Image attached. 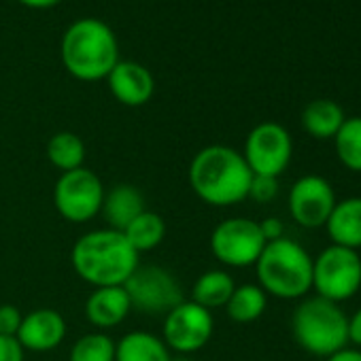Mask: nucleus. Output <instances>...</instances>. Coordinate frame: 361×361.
<instances>
[{"mask_svg":"<svg viewBox=\"0 0 361 361\" xmlns=\"http://www.w3.org/2000/svg\"><path fill=\"white\" fill-rule=\"evenodd\" d=\"M211 253L226 268H249L259 259L266 240L259 224L249 217H228L211 232Z\"/></svg>","mask_w":361,"mask_h":361,"instance_id":"1a4fd4ad","label":"nucleus"},{"mask_svg":"<svg viewBox=\"0 0 361 361\" xmlns=\"http://www.w3.org/2000/svg\"><path fill=\"white\" fill-rule=\"evenodd\" d=\"M68 361H115V340L106 331H90L71 346Z\"/></svg>","mask_w":361,"mask_h":361,"instance_id":"393cba45","label":"nucleus"},{"mask_svg":"<svg viewBox=\"0 0 361 361\" xmlns=\"http://www.w3.org/2000/svg\"><path fill=\"white\" fill-rule=\"evenodd\" d=\"M104 194L100 176L83 166L60 174L54 188V204L62 219L71 224H87L100 215Z\"/></svg>","mask_w":361,"mask_h":361,"instance_id":"6e6552de","label":"nucleus"},{"mask_svg":"<svg viewBox=\"0 0 361 361\" xmlns=\"http://www.w3.org/2000/svg\"><path fill=\"white\" fill-rule=\"evenodd\" d=\"M268 308V295L259 285L253 283H245V285H236L232 298L226 304V312L234 323H253L257 321Z\"/></svg>","mask_w":361,"mask_h":361,"instance_id":"412c9836","label":"nucleus"},{"mask_svg":"<svg viewBox=\"0 0 361 361\" xmlns=\"http://www.w3.org/2000/svg\"><path fill=\"white\" fill-rule=\"evenodd\" d=\"M336 202L338 200L334 188L329 185L327 178L319 174L300 176L291 185L287 198L291 219L306 230L325 228Z\"/></svg>","mask_w":361,"mask_h":361,"instance_id":"f8f14e48","label":"nucleus"},{"mask_svg":"<svg viewBox=\"0 0 361 361\" xmlns=\"http://www.w3.org/2000/svg\"><path fill=\"white\" fill-rule=\"evenodd\" d=\"M0 361H26V350L13 336H0Z\"/></svg>","mask_w":361,"mask_h":361,"instance_id":"cd10ccee","label":"nucleus"},{"mask_svg":"<svg viewBox=\"0 0 361 361\" xmlns=\"http://www.w3.org/2000/svg\"><path fill=\"white\" fill-rule=\"evenodd\" d=\"M20 3L26 5V7H32V9H47V7L58 5L60 0H20Z\"/></svg>","mask_w":361,"mask_h":361,"instance_id":"2f4dec72","label":"nucleus"},{"mask_svg":"<svg viewBox=\"0 0 361 361\" xmlns=\"http://www.w3.org/2000/svg\"><path fill=\"white\" fill-rule=\"evenodd\" d=\"M325 230L331 238V245L353 251L361 249V198H346L336 202Z\"/></svg>","mask_w":361,"mask_h":361,"instance_id":"f3484780","label":"nucleus"},{"mask_svg":"<svg viewBox=\"0 0 361 361\" xmlns=\"http://www.w3.org/2000/svg\"><path fill=\"white\" fill-rule=\"evenodd\" d=\"M123 289L132 302V310L142 314H168L174 306H178L185 298L180 281L164 266H138L134 274L126 281Z\"/></svg>","mask_w":361,"mask_h":361,"instance_id":"0eeeda50","label":"nucleus"},{"mask_svg":"<svg viewBox=\"0 0 361 361\" xmlns=\"http://www.w3.org/2000/svg\"><path fill=\"white\" fill-rule=\"evenodd\" d=\"M312 289L334 304L350 300L361 289V257L357 251L329 245L312 257Z\"/></svg>","mask_w":361,"mask_h":361,"instance_id":"423d86ee","label":"nucleus"},{"mask_svg":"<svg viewBox=\"0 0 361 361\" xmlns=\"http://www.w3.org/2000/svg\"><path fill=\"white\" fill-rule=\"evenodd\" d=\"M142 211H145L142 192L130 183H119L104 194L100 215L104 217L106 228L123 232Z\"/></svg>","mask_w":361,"mask_h":361,"instance_id":"dca6fc26","label":"nucleus"},{"mask_svg":"<svg viewBox=\"0 0 361 361\" xmlns=\"http://www.w3.org/2000/svg\"><path fill=\"white\" fill-rule=\"evenodd\" d=\"M106 81L115 100L126 106H142L155 94V79L151 71L132 60H119Z\"/></svg>","mask_w":361,"mask_h":361,"instance_id":"4468645a","label":"nucleus"},{"mask_svg":"<svg viewBox=\"0 0 361 361\" xmlns=\"http://www.w3.org/2000/svg\"><path fill=\"white\" fill-rule=\"evenodd\" d=\"M257 224H259V230H262V236L266 243H272V240H279L285 236V226L279 217H266Z\"/></svg>","mask_w":361,"mask_h":361,"instance_id":"c85d7f7f","label":"nucleus"},{"mask_svg":"<svg viewBox=\"0 0 361 361\" xmlns=\"http://www.w3.org/2000/svg\"><path fill=\"white\" fill-rule=\"evenodd\" d=\"M257 285L266 295L279 300H300L312 289V257L291 238L266 243L255 262Z\"/></svg>","mask_w":361,"mask_h":361,"instance_id":"20e7f679","label":"nucleus"},{"mask_svg":"<svg viewBox=\"0 0 361 361\" xmlns=\"http://www.w3.org/2000/svg\"><path fill=\"white\" fill-rule=\"evenodd\" d=\"M130 312L132 302L123 287H98L85 300V319L98 331L121 325Z\"/></svg>","mask_w":361,"mask_h":361,"instance_id":"2eb2a0df","label":"nucleus"},{"mask_svg":"<svg viewBox=\"0 0 361 361\" xmlns=\"http://www.w3.org/2000/svg\"><path fill=\"white\" fill-rule=\"evenodd\" d=\"M188 178L204 204L221 209L249 198L253 172L240 151L228 145H209L192 157Z\"/></svg>","mask_w":361,"mask_h":361,"instance_id":"f257e3e1","label":"nucleus"},{"mask_svg":"<svg viewBox=\"0 0 361 361\" xmlns=\"http://www.w3.org/2000/svg\"><path fill=\"white\" fill-rule=\"evenodd\" d=\"M64 68L81 81H100L119 62V47L113 30L94 18L68 26L62 39Z\"/></svg>","mask_w":361,"mask_h":361,"instance_id":"7ed1b4c3","label":"nucleus"},{"mask_svg":"<svg viewBox=\"0 0 361 361\" xmlns=\"http://www.w3.org/2000/svg\"><path fill=\"white\" fill-rule=\"evenodd\" d=\"M71 264L77 276L98 287H123L140 266L138 253L126 240L123 232L98 228L81 234L71 251Z\"/></svg>","mask_w":361,"mask_h":361,"instance_id":"f03ea898","label":"nucleus"},{"mask_svg":"<svg viewBox=\"0 0 361 361\" xmlns=\"http://www.w3.org/2000/svg\"><path fill=\"white\" fill-rule=\"evenodd\" d=\"M172 361H190L185 355H176V357H172Z\"/></svg>","mask_w":361,"mask_h":361,"instance_id":"473e14b6","label":"nucleus"},{"mask_svg":"<svg viewBox=\"0 0 361 361\" xmlns=\"http://www.w3.org/2000/svg\"><path fill=\"white\" fill-rule=\"evenodd\" d=\"M348 342L355 348H361V308L348 319Z\"/></svg>","mask_w":361,"mask_h":361,"instance_id":"c756f323","label":"nucleus"},{"mask_svg":"<svg viewBox=\"0 0 361 361\" xmlns=\"http://www.w3.org/2000/svg\"><path fill=\"white\" fill-rule=\"evenodd\" d=\"M47 159L60 172H71L83 168L85 142L75 132H58L47 142Z\"/></svg>","mask_w":361,"mask_h":361,"instance_id":"5701e85b","label":"nucleus"},{"mask_svg":"<svg viewBox=\"0 0 361 361\" xmlns=\"http://www.w3.org/2000/svg\"><path fill=\"white\" fill-rule=\"evenodd\" d=\"M279 194V178L274 176H259L253 174L251 178V188H249V198L259 202V204H268L276 198Z\"/></svg>","mask_w":361,"mask_h":361,"instance_id":"a878e982","label":"nucleus"},{"mask_svg":"<svg viewBox=\"0 0 361 361\" xmlns=\"http://www.w3.org/2000/svg\"><path fill=\"white\" fill-rule=\"evenodd\" d=\"M126 240L132 245V249L140 255L147 251L157 249L164 238H166V221L153 213V211H142L126 230H123Z\"/></svg>","mask_w":361,"mask_h":361,"instance_id":"4be33fe9","label":"nucleus"},{"mask_svg":"<svg viewBox=\"0 0 361 361\" xmlns=\"http://www.w3.org/2000/svg\"><path fill=\"white\" fill-rule=\"evenodd\" d=\"M115 361H172V353L161 336L134 329L115 342Z\"/></svg>","mask_w":361,"mask_h":361,"instance_id":"a211bd4d","label":"nucleus"},{"mask_svg":"<svg viewBox=\"0 0 361 361\" xmlns=\"http://www.w3.org/2000/svg\"><path fill=\"white\" fill-rule=\"evenodd\" d=\"M325 361H361V348L344 346V348L336 350L334 355H329Z\"/></svg>","mask_w":361,"mask_h":361,"instance_id":"7c9ffc66","label":"nucleus"},{"mask_svg":"<svg viewBox=\"0 0 361 361\" xmlns=\"http://www.w3.org/2000/svg\"><path fill=\"white\" fill-rule=\"evenodd\" d=\"M338 159L350 172L361 174V117H348L334 136Z\"/></svg>","mask_w":361,"mask_h":361,"instance_id":"b1692460","label":"nucleus"},{"mask_svg":"<svg viewBox=\"0 0 361 361\" xmlns=\"http://www.w3.org/2000/svg\"><path fill=\"white\" fill-rule=\"evenodd\" d=\"M24 314L13 304H0V336H18Z\"/></svg>","mask_w":361,"mask_h":361,"instance_id":"bb28decb","label":"nucleus"},{"mask_svg":"<svg viewBox=\"0 0 361 361\" xmlns=\"http://www.w3.org/2000/svg\"><path fill=\"white\" fill-rule=\"evenodd\" d=\"M293 155V140L287 128H283L276 121H264L257 123L247 140L243 157L253 174L259 176H274L279 178Z\"/></svg>","mask_w":361,"mask_h":361,"instance_id":"9b49d317","label":"nucleus"},{"mask_svg":"<svg viewBox=\"0 0 361 361\" xmlns=\"http://www.w3.org/2000/svg\"><path fill=\"white\" fill-rule=\"evenodd\" d=\"M215 331L213 312L192 300H183L164 314L161 340L174 355H194L202 350Z\"/></svg>","mask_w":361,"mask_h":361,"instance_id":"9d476101","label":"nucleus"},{"mask_svg":"<svg viewBox=\"0 0 361 361\" xmlns=\"http://www.w3.org/2000/svg\"><path fill=\"white\" fill-rule=\"evenodd\" d=\"M344 111L338 102L327 100V98H319L312 100L310 104H306L304 113H302V126L304 130L319 140H327L334 138L340 130V126L344 123Z\"/></svg>","mask_w":361,"mask_h":361,"instance_id":"aec40b11","label":"nucleus"},{"mask_svg":"<svg viewBox=\"0 0 361 361\" xmlns=\"http://www.w3.org/2000/svg\"><path fill=\"white\" fill-rule=\"evenodd\" d=\"M234 289H236V283H234L232 274L228 270L215 268V270L202 272L196 279L190 300L213 312L217 308H226V304L232 298Z\"/></svg>","mask_w":361,"mask_h":361,"instance_id":"6ab92c4d","label":"nucleus"},{"mask_svg":"<svg viewBox=\"0 0 361 361\" xmlns=\"http://www.w3.org/2000/svg\"><path fill=\"white\" fill-rule=\"evenodd\" d=\"M16 338L24 350L49 353L64 342L66 321L54 308H35L28 314H24Z\"/></svg>","mask_w":361,"mask_h":361,"instance_id":"ddd939ff","label":"nucleus"},{"mask_svg":"<svg viewBox=\"0 0 361 361\" xmlns=\"http://www.w3.org/2000/svg\"><path fill=\"white\" fill-rule=\"evenodd\" d=\"M291 334L300 348L327 359L348 344V317L338 304L314 295L293 310Z\"/></svg>","mask_w":361,"mask_h":361,"instance_id":"39448f33","label":"nucleus"}]
</instances>
